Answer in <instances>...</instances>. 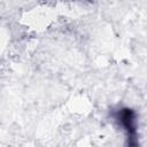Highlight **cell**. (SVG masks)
<instances>
[{
  "label": "cell",
  "mask_w": 147,
  "mask_h": 147,
  "mask_svg": "<svg viewBox=\"0 0 147 147\" xmlns=\"http://www.w3.org/2000/svg\"><path fill=\"white\" fill-rule=\"evenodd\" d=\"M117 119L124 126L127 133V145L126 147H138L137 129L134 123V113L130 108H123L117 113Z\"/></svg>",
  "instance_id": "cell-1"
}]
</instances>
